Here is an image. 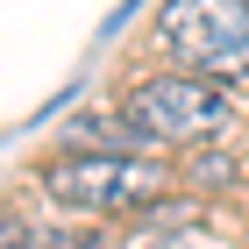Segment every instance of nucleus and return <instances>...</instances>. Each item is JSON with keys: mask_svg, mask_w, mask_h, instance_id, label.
Instances as JSON below:
<instances>
[{"mask_svg": "<svg viewBox=\"0 0 249 249\" xmlns=\"http://www.w3.org/2000/svg\"><path fill=\"white\" fill-rule=\"evenodd\" d=\"M121 121L150 150H199V142L235 128V93L171 64V71H150V78H135L121 93Z\"/></svg>", "mask_w": 249, "mask_h": 249, "instance_id": "f257e3e1", "label": "nucleus"}, {"mask_svg": "<svg viewBox=\"0 0 249 249\" xmlns=\"http://www.w3.org/2000/svg\"><path fill=\"white\" fill-rule=\"evenodd\" d=\"M36 178L64 213H93V221L135 213V207H150V199L171 192V164H157L142 150H64Z\"/></svg>", "mask_w": 249, "mask_h": 249, "instance_id": "f03ea898", "label": "nucleus"}, {"mask_svg": "<svg viewBox=\"0 0 249 249\" xmlns=\"http://www.w3.org/2000/svg\"><path fill=\"white\" fill-rule=\"evenodd\" d=\"M157 43L178 71L213 86H249V0H164Z\"/></svg>", "mask_w": 249, "mask_h": 249, "instance_id": "7ed1b4c3", "label": "nucleus"}, {"mask_svg": "<svg viewBox=\"0 0 249 249\" xmlns=\"http://www.w3.org/2000/svg\"><path fill=\"white\" fill-rule=\"evenodd\" d=\"M36 249H114V242H107V235H93V228H86V235H64V228H57V235H43Z\"/></svg>", "mask_w": 249, "mask_h": 249, "instance_id": "20e7f679", "label": "nucleus"}, {"mask_svg": "<svg viewBox=\"0 0 249 249\" xmlns=\"http://www.w3.org/2000/svg\"><path fill=\"white\" fill-rule=\"evenodd\" d=\"M0 249H36V235H29V228H21V221H15V213H0Z\"/></svg>", "mask_w": 249, "mask_h": 249, "instance_id": "39448f33", "label": "nucleus"}, {"mask_svg": "<svg viewBox=\"0 0 249 249\" xmlns=\"http://www.w3.org/2000/svg\"><path fill=\"white\" fill-rule=\"evenodd\" d=\"M150 249H192V242H150Z\"/></svg>", "mask_w": 249, "mask_h": 249, "instance_id": "423d86ee", "label": "nucleus"}]
</instances>
